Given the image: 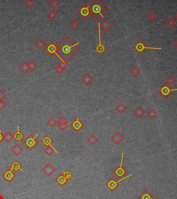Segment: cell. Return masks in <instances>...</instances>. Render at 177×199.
I'll return each mask as SVG.
<instances>
[{
	"label": "cell",
	"mask_w": 177,
	"mask_h": 199,
	"mask_svg": "<svg viewBox=\"0 0 177 199\" xmlns=\"http://www.w3.org/2000/svg\"><path fill=\"white\" fill-rule=\"evenodd\" d=\"M6 106V104L4 102V101H0V112H1Z\"/></svg>",
	"instance_id": "46"
},
{
	"label": "cell",
	"mask_w": 177,
	"mask_h": 199,
	"mask_svg": "<svg viewBox=\"0 0 177 199\" xmlns=\"http://www.w3.org/2000/svg\"><path fill=\"white\" fill-rule=\"evenodd\" d=\"M29 71H34L37 68V64L35 63V62L34 61H31L29 63Z\"/></svg>",
	"instance_id": "41"
},
{
	"label": "cell",
	"mask_w": 177,
	"mask_h": 199,
	"mask_svg": "<svg viewBox=\"0 0 177 199\" xmlns=\"http://www.w3.org/2000/svg\"><path fill=\"white\" fill-rule=\"evenodd\" d=\"M79 44V42L76 43L73 42L69 37H64L58 45L57 56L60 58V60L67 63L79 51L80 48L78 46Z\"/></svg>",
	"instance_id": "1"
},
{
	"label": "cell",
	"mask_w": 177,
	"mask_h": 199,
	"mask_svg": "<svg viewBox=\"0 0 177 199\" xmlns=\"http://www.w3.org/2000/svg\"><path fill=\"white\" fill-rule=\"evenodd\" d=\"M2 177L4 180L7 181L8 183H11L12 181L14 180L16 177V173H15L13 170L11 169H7L4 173L2 174Z\"/></svg>",
	"instance_id": "13"
},
{
	"label": "cell",
	"mask_w": 177,
	"mask_h": 199,
	"mask_svg": "<svg viewBox=\"0 0 177 199\" xmlns=\"http://www.w3.org/2000/svg\"><path fill=\"white\" fill-rule=\"evenodd\" d=\"M58 126L59 129L62 131H65L68 127V120H66L64 116H62L58 120Z\"/></svg>",
	"instance_id": "17"
},
{
	"label": "cell",
	"mask_w": 177,
	"mask_h": 199,
	"mask_svg": "<svg viewBox=\"0 0 177 199\" xmlns=\"http://www.w3.org/2000/svg\"><path fill=\"white\" fill-rule=\"evenodd\" d=\"M56 182L58 183V184L60 185V186L62 187L64 185H65L67 183V181L66 180V178L63 176V175L61 173L60 175H59L58 177H57L56 179Z\"/></svg>",
	"instance_id": "23"
},
{
	"label": "cell",
	"mask_w": 177,
	"mask_h": 199,
	"mask_svg": "<svg viewBox=\"0 0 177 199\" xmlns=\"http://www.w3.org/2000/svg\"><path fill=\"white\" fill-rule=\"evenodd\" d=\"M174 47L177 49V40L174 42Z\"/></svg>",
	"instance_id": "48"
},
{
	"label": "cell",
	"mask_w": 177,
	"mask_h": 199,
	"mask_svg": "<svg viewBox=\"0 0 177 199\" xmlns=\"http://www.w3.org/2000/svg\"><path fill=\"white\" fill-rule=\"evenodd\" d=\"M147 116L149 119H151V120H154V119H155L157 116H158V114H157V112L154 109H149V112H147Z\"/></svg>",
	"instance_id": "32"
},
{
	"label": "cell",
	"mask_w": 177,
	"mask_h": 199,
	"mask_svg": "<svg viewBox=\"0 0 177 199\" xmlns=\"http://www.w3.org/2000/svg\"><path fill=\"white\" fill-rule=\"evenodd\" d=\"M0 199H4V197L1 194H0Z\"/></svg>",
	"instance_id": "50"
},
{
	"label": "cell",
	"mask_w": 177,
	"mask_h": 199,
	"mask_svg": "<svg viewBox=\"0 0 177 199\" xmlns=\"http://www.w3.org/2000/svg\"><path fill=\"white\" fill-rule=\"evenodd\" d=\"M175 82H176V79H175L173 76L169 75L167 77V78L166 80V83H165V85L168 86V87H170V86L174 85V83H175Z\"/></svg>",
	"instance_id": "33"
},
{
	"label": "cell",
	"mask_w": 177,
	"mask_h": 199,
	"mask_svg": "<svg viewBox=\"0 0 177 199\" xmlns=\"http://www.w3.org/2000/svg\"><path fill=\"white\" fill-rule=\"evenodd\" d=\"M62 174L63 175V176H64V178H66V180L67 181L71 180V178L73 177V174L71 173V171H68V170L65 171H64V172H63Z\"/></svg>",
	"instance_id": "39"
},
{
	"label": "cell",
	"mask_w": 177,
	"mask_h": 199,
	"mask_svg": "<svg viewBox=\"0 0 177 199\" xmlns=\"http://www.w3.org/2000/svg\"><path fill=\"white\" fill-rule=\"evenodd\" d=\"M47 17H48L49 19H50V20H51V21H54V19L57 17V14L54 12V11H51L50 12H49L48 13H47Z\"/></svg>",
	"instance_id": "40"
},
{
	"label": "cell",
	"mask_w": 177,
	"mask_h": 199,
	"mask_svg": "<svg viewBox=\"0 0 177 199\" xmlns=\"http://www.w3.org/2000/svg\"><path fill=\"white\" fill-rule=\"evenodd\" d=\"M88 6H89L90 15L96 20L104 17L107 11H108L107 6L100 0H93L90 2Z\"/></svg>",
	"instance_id": "2"
},
{
	"label": "cell",
	"mask_w": 177,
	"mask_h": 199,
	"mask_svg": "<svg viewBox=\"0 0 177 199\" xmlns=\"http://www.w3.org/2000/svg\"><path fill=\"white\" fill-rule=\"evenodd\" d=\"M35 45L39 50H42L45 46V42L42 38H39L35 42Z\"/></svg>",
	"instance_id": "31"
},
{
	"label": "cell",
	"mask_w": 177,
	"mask_h": 199,
	"mask_svg": "<svg viewBox=\"0 0 177 199\" xmlns=\"http://www.w3.org/2000/svg\"><path fill=\"white\" fill-rule=\"evenodd\" d=\"M4 140V134H2V130L0 129V144Z\"/></svg>",
	"instance_id": "47"
},
{
	"label": "cell",
	"mask_w": 177,
	"mask_h": 199,
	"mask_svg": "<svg viewBox=\"0 0 177 199\" xmlns=\"http://www.w3.org/2000/svg\"><path fill=\"white\" fill-rule=\"evenodd\" d=\"M24 5L26 6V7L29 8V9H30V8H32L35 5V2L33 0H26L25 1H24Z\"/></svg>",
	"instance_id": "42"
},
{
	"label": "cell",
	"mask_w": 177,
	"mask_h": 199,
	"mask_svg": "<svg viewBox=\"0 0 177 199\" xmlns=\"http://www.w3.org/2000/svg\"><path fill=\"white\" fill-rule=\"evenodd\" d=\"M7 96L6 95H5L4 93L2 92V91L0 89V101H4V99L6 98Z\"/></svg>",
	"instance_id": "45"
},
{
	"label": "cell",
	"mask_w": 177,
	"mask_h": 199,
	"mask_svg": "<svg viewBox=\"0 0 177 199\" xmlns=\"http://www.w3.org/2000/svg\"><path fill=\"white\" fill-rule=\"evenodd\" d=\"M11 170H13V171H22V172H24V169H22V167H21V163L17 161H14L13 163L11 164Z\"/></svg>",
	"instance_id": "18"
},
{
	"label": "cell",
	"mask_w": 177,
	"mask_h": 199,
	"mask_svg": "<svg viewBox=\"0 0 177 199\" xmlns=\"http://www.w3.org/2000/svg\"><path fill=\"white\" fill-rule=\"evenodd\" d=\"M100 23V31H102L104 33H107L113 28V24L107 18H104L103 21Z\"/></svg>",
	"instance_id": "8"
},
{
	"label": "cell",
	"mask_w": 177,
	"mask_h": 199,
	"mask_svg": "<svg viewBox=\"0 0 177 199\" xmlns=\"http://www.w3.org/2000/svg\"><path fill=\"white\" fill-rule=\"evenodd\" d=\"M64 70H65V69H64V68L62 67V66H60V65H58V64H57V66H56V71L58 74H62L63 72L64 71Z\"/></svg>",
	"instance_id": "43"
},
{
	"label": "cell",
	"mask_w": 177,
	"mask_h": 199,
	"mask_svg": "<svg viewBox=\"0 0 177 199\" xmlns=\"http://www.w3.org/2000/svg\"><path fill=\"white\" fill-rule=\"evenodd\" d=\"M77 13L80 15L82 19L86 20L90 16L89 6L87 4H82L79 9H78Z\"/></svg>",
	"instance_id": "5"
},
{
	"label": "cell",
	"mask_w": 177,
	"mask_h": 199,
	"mask_svg": "<svg viewBox=\"0 0 177 199\" xmlns=\"http://www.w3.org/2000/svg\"><path fill=\"white\" fill-rule=\"evenodd\" d=\"M13 139V135L11 134L9 131H8L4 134V140H6V142H10Z\"/></svg>",
	"instance_id": "35"
},
{
	"label": "cell",
	"mask_w": 177,
	"mask_h": 199,
	"mask_svg": "<svg viewBox=\"0 0 177 199\" xmlns=\"http://www.w3.org/2000/svg\"><path fill=\"white\" fill-rule=\"evenodd\" d=\"M134 48L136 51H137L139 53H143L146 49H152V50H162V48L161 47H148L143 42H138L135 44Z\"/></svg>",
	"instance_id": "6"
},
{
	"label": "cell",
	"mask_w": 177,
	"mask_h": 199,
	"mask_svg": "<svg viewBox=\"0 0 177 199\" xmlns=\"http://www.w3.org/2000/svg\"><path fill=\"white\" fill-rule=\"evenodd\" d=\"M11 151L14 154H15L17 156H18L20 155V154L23 152V149L20 147V145H19V144H16V145H15L13 147H12Z\"/></svg>",
	"instance_id": "21"
},
{
	"label": "cell",
	"mask_w": 177,
	"mask_h": 199,
	"mask_svg": "<svg viewBox=\"0 0 177 199\" xmlns=\"http://www.w3.org/2000/svg\"><path fill=\"white\" fill-rule=\"evenodd\" d=\"M131 176H132V173H131V174H129L128 176H127L125 177V178H121L118 181H116V179L111 178H110L109 180L105 183V185L107 186V188L109 189V191H111V192H113V191H115L118 188L119 183H121V181H125V180H126V179H128L129 178H130Z\"/></svg>",
	"instance_id": "4"
},
{
	"label": "cell",
	"mask_w": 177,
	"mask_h": 199,
	"mask_svg": "<svg viewBox=\"0 0 177 199\" xmlns=\"http://www.w3.org/2000/svg\"><path fill=\"white\" fill-rule=\"evenodd\" d=\"M52 142H53V139L48 135L45 136L42 140V143L43 144V145L46 146V147H49V146H52L51 145Z\"/></svg>",
	"instance_id": "26"
},
{
	"label": "cell",
	"mask_w": 177,
	"mask_h": 199,
	"mask_svg": "<svg viewBox=\"0 0 177 199\" xmlns=\"http://www.w3.org/2000/svg\"><path fill=\"white\" fill-rule=\"evenodd\" d=\"M13 138L17 142H20L24 139V134L19 130V126L17 127V131L13 135Z\"/></svg>",
	"instance_id": "20"
},
{
	"label": "cell",
	"mask_w": 177,
	"mask_h": 199,
	"mask_svg": "<svg viewBox=\"0 0 177 199\" xmlns=\"http://www.w3.org/2000/svg\"><path fill=\"white\" fill-rule=\"evenodd\" d=\"M71 128L75 131L78 132L81 130L82 128L84 127V124L80 120L79 118H76L71 122Z\"/></svg>",
	"instance_id": "11"
},
{
	"label": "cell",
	"mask_w": 177,
	"mask_h": 199,
	"mask_svg": "<svg viewBox=\"0 0 177 199\" xmlns=\"http://www.w3.org/2000/svg\"><path fill=\"white\" fill-rule=\"evenodd\" d=\"M129 73L133 77H137L141 73V69L137 66H133L129 70Z\"/></svg>",
	"instance_id": "27"
},
{
	"label": "cell",
	"mask_w": 177,
	"mask_h": 199,
	"mask_svg": "<svg viewBox=\"0 0 177 199\" xmlns=\"http://www.w3.org/2000/svg\"><path fill=\"white\" fill-rule=\"evenodd\" d=\"M19 69L23 73H26L29 71V64L26 62H23L19 66Z\"/></svg>",
	"instance_id": "28"
},
{
	"label": "cell",
	"mask_w": 177,
	"mask_h": 199,
	"mask_svg": "<svg viewBox=\"0 0 177 199\" xmlns=\"http://www.w3.org/2000/svg\"><path fill=\"white\" fill-rule=\"evenodd\" d=\"M158 91L163 97H168L172 91H177V89H170V87L164 85L158 89Z\"/></svg>",
	"instance_id": "10"
},
{
	"label": "cell",
	"mask_w": 177,
	"mask_h": 199,
	"mask_svg": "<svg viewBox=\"0 0 177 199\" xmlns=\"http://www.w3.org/2000/svg\"><path fill=\"white\" fill-rule=\"evenodd\" d=\"M176 21H175L173 18L168 19V20L166 21V25L168 27V28H174V27L176 26Z\"/></svg>",
	"instance_id": "36"
},
{
	"label": "cell",
	"mask_w": 177,
	"mask_h": 199,
	"mask_svg": "<svg viewBox=\"0 0 177 199\" xmlns=\"http://www.w3.org/2000/svg\"><path fill=\"white\" fill-rule=\"evenodd\" d=\"M70 26L71 28L74 29V30H76L78 27L80 26V24L79 22H78V20H76V19H73V20L71 21L70 22Z\"/></svg>",
	"instance_id": "38"
},
{
	"label": "cell",
	"mask_w": 177,
	"mask_h": 199,
	"mask_svg": "<svg viewBox=\"0 0 177 199\" xmlns=\"http://www.w3.org/2000/svg\"><path fill=\"white\" fill-rule=\"evenodd\" d=\"M80 80L85 86H88L94 81V78L89 73H86L83 76H82Z\"/></svg>",
	"instance_id": "16"
},
{
	"label": "cell",
	"mask_w": 177,
	"mask_h": 199,
	"mask_svg": "<svg viewBox=\"0 0 177 199\" xmlns=\"http://www.w3.org/2000/svg\"><path fill=\"white\" fill-rule=\"evenodd\" d=\"M115 109L118 113L121 114L126 112V110H127V107H126L123 102H119L118 104L116 106Z\"/></svg>",
	"instance_id": "22"
},
{
	"label": "cell",
	"mask_w": 177,
	"mask_h": 199,
	"mask_svg": "<svg viewBox=\"0 0 177 199\" xmlns=\"http://www.w3.org/2000/svg\"><path fill=\"white\" fill-rule=\"evenodd\" d=\"M57 123H58V121H57L54 118H53V117L49 118L48 121H47V124H48L50 127H54V126H56V124H57Z\"/></svg>",
	"instance_id": "37"
},
{
	"label": "cell",
	"mask_w": 177,
	"mask_h": 199,
	"mask_svg": "<svg viewBox=\"0 0 177 199\" xmlns=\"http://www.w3.org/2000/svg\"><path fill=\"white\" fill-rule=\"evenodd\" d=\"M44 153L46 154L48 156H52L54 153L58 154V151L56 149V148L53 147V146H49V147H46V149H44Z\"/></svg>",
	"instance_id": "25"
},
{
	"label": "cell",
	"mask_w": 177,
	"mask_h": 199,
	"mask_svg": "<svg viewBox=\"0 0 177 199\" xmlns=\"http://www.w3.org/2000/svg\"><path fill=\"white\" fill-rule=\"evenodd\" d=\"M133 114H134L137 118H141L144 116L145 111H144V109H143V107H138L137 108L134 110V112H133Z\"/></svg>",
	"instance_id": "24"
},
{
	"label": "cell",
	"mask_w": 177,
	"mask_h": 199,
	"mask_svg": "<svg viewBox=\"0 0 177 199\" xmlns=\"http://www.w3.org/2000/svg\"><path fill=\"white\" fill-rule=\"evenodd\" d=\"M138 199H155V197L149 190H145L140 196L138 197Z\"/></svg>",
	"instance_id": "19"
},
{
	"label": "cell",
	"mask_w": 177,
	"mask_h": 199,
	"mask_svg": "<svg viewBox=\"0 0 177 199\" xmlns=\"http://www.w3.org/2000/svg\"><path fill=\"white\" fill-rule=\"evenodd\" d=\"M42 172L48 177H50L52 176L56 171V168L53 166L51 163H47L46 165L43 167L42 169Z\"/></svg>",
	"instance_id": "14"
},
{
	"label": "cell",
	"mask_w": 177,
	"mask_h": 199,
	"mask_svg": "<svg viewBox=\"0 0 177 199\" xmlns=\"http://www.w3.org/2000/svg\"><path fill=\"white\" fill-rule=\"evenodd\" d=\"M38 136V134H37L36 135L33 136V135H29L26 139L23 141V144L26 146V147L29 150H33L34 148L36 147L37 145H38L39 142L37 140V137Z\"/></svg>",
	"instance_id": "3"
},
{
	"label": "cell",
	"mask_w": 177,
	"mask_h": 199,
	"mask_svg": "<svg viewBox=\"0 0 177 199\" xmlns=\"http://www.w3.org/2000/svg\"><path fill=\"white\" fill-rule=\"evenodd\" d=\"M58 64V65H60V66H62V67L64 68V69H66V68L68 66V64L66 63V62H65L62 61V60H60V62H58V64Z\"/></svg>",
	"instance_id": "44"
},
{
	"label": "cell",
	"mask_w": 177,
	"mask_h": 199,
	"mask_svg": "<svg viewBox=\"0 0 177 199\" xmlns=\"http://www.w3.org/2000/svg\"><path fill=\"white\" fill-rule=\"evenodd\" d=\"M174 19H176V20L177 21V13H176V14H175V15H174Z\"/></svg>",
	"instance_id": "49"
},
{
	"label": "cell",
	"mask_w": 177,
	"mask_h": 199,
	"mask_svg": "<svg viewBox=\"0 0 177 199\" xmlns=\"http://www.w3.org/2000/svg\"><path fill=\"white\" fill-rule=\"evenodd\" d=\"M49 6L51 9H52L53 10H55L60 6V2L58 0H51L49 2Z\"/></svg>",
	"instance_id": "29"
},
{
	"label": "cell",
	"mask_w": 177,
	"mask_h": 199,
	"mask_svg": "<svg viewBox=\"0 0 177 199\" xmlns=\"http://www.w3.org/2000/svg\"><path fill=\"white\" fill-rule=\"evenodd\" d=\"M123 159H124V153L123 152H122L121 164H120V165L118 166V167H116V168L114 169V171H113V173H114L117 177H118V178H121L122 177H123L126 174V173H127V171L123 168Z\"/></svg>",
	"instance_id": "7"
},
{
	"label": "cell",
	"mask_w": 177,
	"mask_h": 199,
	"mask_svg": "<svg viewBox=\"0 0 177 199\" xmlns=\"http://www.w3.org/2000/svg\"><path fill=\"white\" fill-rule=\"evenodd\" d=\"M86 141H87L91 145H94L95 144L97 143L98 141V139L97 138V137L94 135V134H91V136H88V137L87 138Z\"/></svg>",
	"instance_id": "30"
},
{
	"label": "cell",
	"mask_w": 177,
	"mask_h": 199,
	"mask_svg": "<svg viewBox=\"0 0 177 199\" xmlns=\"http://www.w3.org/2000/svg\"><path fill=\"white\" fill-rule=\"evenodd\" d=\"M147 18L151 22H154V21H156V19L158 18V15H157L155 12H154V11H151V12L149 13V14L147 15Z\"/></svg>",
	"instance_id": "34"
},
{
	"label": "cell",
	"mask_w": 177,
	"mask_h": 199,
	"mask_svg": "<svg viewBox=\"0 0 177 199\" xmlns=\"http://www.w3.org/2000/svg\"><path fill=\"white\" fill-rule=\"evenodd\" d=\"M111 140L113 143L116 144V145H118L123 141L124 136L121 133L117 131V132H116L113 136H111Z\"/></svg>",
	"instance_id": "15"
},
{
	"label": "cell",
	"mask_w": 177,
	"mask_h": 199,
	"mask_svg": "<svg viewBox=\"0 0 177 199\" xmlns=\"http://www.w3.org/2000/svg\"><path fill=\"white\" fill-rule=\"evenodd\" d=\"M45 50L51 56H54L55 55H58V45H56L54 42H50L45 47Z\"/></svg>",
	"instance_id": "9"
},
{
	"label": "cell",
	"mask_w": 177,
	"mask_h": 199,
	"mask_svg": "<svg viewBox=\"0 0 177 199\" xmlns=\"http://www.w3.org/2000/svg\"><path fill=\"white\" fill-rule=\"evenodd\" d=\"M98 39H99V43L98 44H97V46H96V51L98 53H105L106 48L105 46L102 44V40H101V36H100V23L98 24Z\"/></svg>",
	"instance_id": "12"
}]
</instances>
